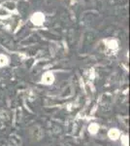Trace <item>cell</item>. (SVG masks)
<instances>
[{
    "mask_svg": "<svg viewBox=\"0 0 130 146\" xmlns=\"http://www.w3.org/2000/svg\"><path fill=\"white\" fill-rule=\"evenodd\" d=\"M30 22H31L33 25H37V27H40L45 22V15L42 12H35V13L32 14V16L30 17Z\"/></svg>",
    "mask_w": 130,
    "mask_h": 146,
    "instance_id": "1",
    "label": "cell"
},
{
    "mask_svg": "<svg viewBox=\"0 0 130 146\" xmlns=\"http://www.w3.org/2000/svg\"><path fill=\"white\" fill-rule=\"evenodd\" d=\"M53 80H54V77H53V73L46 72L44 74L43 78H42V82H43L45 85H51L53 82Z\"/></svg>",
    "mask_w": 130,
    "mask_h": 146,
    "instance_id": "2",
    "label": "cell"
},
{
    "mask_svg": "<svg viewBox=\"0 0 130 146\" xmlns=\"http://www.w3.org/2000/svg\"><path fill=\"white\" fill-rule=\"evenodd\" d=\"M108 135H109V137L110 138H112V139H117L119 138V129H111L110 131H109V133H108Z\"/></svg>",
    "mask_w": 130,
    "mask_h": 146,
    "instance_id": "3",
    "label": "cell"
},
{
    "mask_svg": "<svg viewBox=\"0 0 130 146\" xmlns=\"http://www.w3.org/2000/svg\"><path fill=\"white\" fill-rule=\"evenodd\" d=\"M106 45L109 49H111V50H115V49H117V47H119V43H117V40H108L107 42H106Z\"/></svg>",
    "mask_w": 130,
    "mask_h": 146,
    "instance_id": "4",
    "label": "cell"
},
{
    "mask_svg": "<svg viewBox=\"0 0 130 146\" xmlns=\"http://www.w3.org/2000/svg\"><path fill=\"white\" fill-rule=\"evenodd\" d=\"M8 58L5 55H3V54H0V66H5L6 64H8Z\"/></svg>",
    "mask_w": 130,
    "mask_h": 146,
    "instance_id": "5",
    "label": "cell"
},
{
    "mask_svg": "<svg viewBox=\"0 0 130 146\" xmlns=\"http://www.w3.org/2000/svg\"><path fill=\"white\" fill-rule=\"evenodd\" d=\"M98 129H99L98 125L94 124V123L90 124V125H89V127H88V129H89V131H90L91 133H96L98 131Z\"/></svg>",
    "mask_w": 130,
    "mask_h": 146,
    "instance_id": "6",
    "label": "cell"
},
{
    "mask_svg": "<svg viewBox=\"0 0 130 146\" xmlns=\"http://www.w3.org/2000/svg\"><path fill=\"white\" fill-rule=\"evenodd\" d=\"M122 143H123L124 146H128V138H127V136L122 137Z\"/></svg>",
    "mask_w": 130,
    "mask_h": 146,
    "instance_id": "7",
    "label": "cell"
}]
</instances>
